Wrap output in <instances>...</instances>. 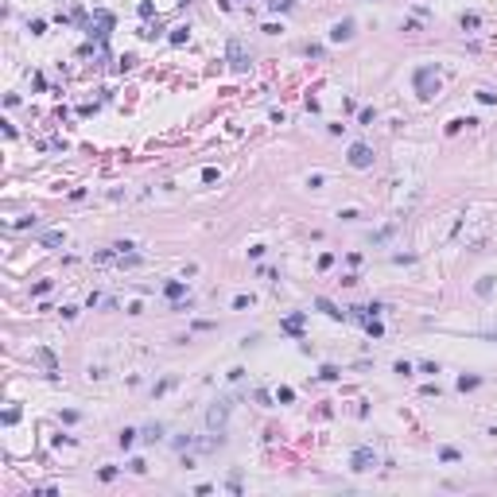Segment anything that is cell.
Returning <instances> with one entry per match:
<instances>
[{
	"label": "cell",
	"mask_w": 497,
	"mask_h": 497,
	"mask_svg": "<svg viewBox=\"0 0 497 497\" xmlns=\"http://www.w3.org/2000/svg\"><path fill=\"white\" fill-rule=\"evenodd\" d=\"M416 94H420V97H435V94H439L435 66H420V70H416Z\"/></svg>",
	"instance_id": "obj_1"
},
{
	"label": "cell",
	"mask_w": 497,
	"mask_h": 497,
	"mask_svg": "<svg viewBox=\"0 0 497 497\" xmlns=\"http://www.w3.org/2000/svg\"><path fill=\"white\" fill-rule=\"evenodd\" d=\"M225 416H229V400H218V404L206 412V427L221 435V427H225Z\"/></svg>",
	"instance_id": "obj_2"
},
{
	"label": "cell",
	"mask_w": 497,
	"mask_h": 497,
	"mask_svg": "<svg viewBox=\"0 0 497 497\" xmlns=\"http://www.w3.org/2000/svg\"><path fill=\"white\" fill-rule=\"evenodd\" d=\"M225 55H229V66H233V70H249V55H245V47H241V39H229V47H225Z\"/></svg>",
	"instance_id": "obj_3"
},
{
	"label": "cell",
	"mask_w": 497,
	"mask_h": 497,
	"mask_svg": "<svg viewBox=\"0 0 497 497\" xmlns=\"http://www.w3.org/2000/svg\"><path fill=\"white\" fill-rule=\"evenodd\" d=\"M350 466H354V470H373V466H377V454H373L369 447H357L354 458H350Z\"/></svg>",
	"instance_id": "obj_4"
},
{
	"label": "cell",
	"mask_w": 497,
	"mask_h": 497,
	"mask_svg": "<svg viewBox=\"0 0 497 497\" xmlns=\"http://www.w3.org/2000/svg\"><path fill=\"white\" fill-rule=\"evenodd\" d=\"M350 164L354 167H373V148L369 144H354L350 148Z\"/></svg>",
	"instance_id": "obj_5"
},
{
	"label": "cell",
	"mask_w": 497,
	"mask_h": 497,
	"mask_svg": "<svg viewBox=\"0 0 497 497\" xmlns=\"http://www.w3.org/2000/svg\"><path fill=\"white\" fill-rule=\"evenodd\" d=\"M331 39H334V43L354 39V20H338V24H334V31H331Z\"/></svg>",
	"instance_id": "obj_6"
},
{
	"label": "cell",
	"mask_w": 497,
	"mask_h": 497,
	"mask_svg": "<svg viewBox=\"0 0 497 497\" xmlns=\"http://www.w3.org/2000/svg\"><path fill=\"white\" fill-rule=\"evenodd\" d=\"M315 307H319L323 315H331V319H342V315H346V311H338V307H334L331 299H315Z\"/></svg>",
	"instance_id": "obj_7"
},
{
	"label": "cell",
	"mask_w": 497,
	"mask_h": 497,
	"mask_svg": "<svg viewBox=\"0 0 497 497\" xmlns=\"http://www.w3.org/2000/svg\"><path fill=\"white\" fill-rule=\"evenodd\" d=\"M280 327H284L287 334H299V331H303V315H291V319H284Z\"/></svg>",
	"instance_id": "obj_8"
},
{
	"label": "cell",
	"mask_w": 497,
	"mask_h": 497,
	"mask_svg": "<svg viewBox=\"0 0 497 497\" xmlns=\"http://www.w3.org/2000/svg\"><path fill=\"white\" fill-rule=\"evenodd\" d=\"M39 361L47 365V373H58V361H55V354H51V350H39Z\"/></svg>",
	"instance_id": "obj_9"
},
{
	"label": "cell",
	"mask_w": 497,
	"mask_h": 497,
	"mask_svg": "<svg viewBox=\"0 0 497 497\" xmlns=\"http://www.w3.org/2000/svg\"><path fill=\"white\" fill-rule=\"evenodd\" d=\"M494 291V276H482L478 280V295H490Z\"/></svg>",
	"instance_id": "obj_10"
},
{
	"label": "cell",
	"mask_w": 497,
	"mask_h": 497,
	"mask_svg": "<svg viewBox=\"0 0 497 497\" xmlns=\"http://www.w3.org/2000/svg\"><path fill=\"white\" fill-rule=\"evenodd\" d=\"M365 331L373 334V338H381V323H377V319H373V315H365Z\"/></svg>",
	"instance_id": "obj_11"
},
{
	"label": "cell",
	"mask_w": 497,
	"mask_h": 497,
	"mask_svg": "<svg viewBox=\"0 0 497 497\" xmlns=\"http://www.w3.org/2000/svg\"><path fill=\"white\" fill-rule=\"evenodd\" d=\"M478 101H482V105H497V94L494 90H478Z\"/></svg>",
	"instance_id": "obj_12"
},
{
	"label": "cell",
	"mask_w": 497,
	"mask_h": 497,
	"mask_svg": "<svg viewBox=\"0 0 497 497\" xmlns=\"http://www.w3.org/2000/svg\"><path fill=\"white\" fill-rule=\"evenodd\" d=\"M439 458H443V462H458V450H454V447H443Z\"/></svg>",
	"instance_id": "obj_13"
},
{
	"label": "cell",
	"mask_w": 497,
	"mask_h": 497,
	"mask_svg": "<svg viewBox=\"0 0 497 497\" xmlns=\"http://www.w3.org/2000/svg\"><path fill=\"white\" fill-rule=\"evenodd\" d=\"M132 443H136V431H128V427H124V431H120V447H124V450H128V447H132Z\"/></svg>",
	"instance_id": "obj_14"
},
{
	"label": "cell",
	"mask_w": 497,
	"mask_h": 497,
	"mask_svg": "<svg viewBox=\"0 0 497 497\" xmlns=\"http://www.w3.org/2000/svg\"><path fill=\"white\" fill-rule=\"evenodd\" d=\"M167 295H171V299H179V295H183V284H179V280H171V284H167Z\"/></svg>",
	"instance_id": "obj_15"
},
{
	"label": "cell",
	"mask_w": 497,
	"mask_h": 497,
	"mask_svg": "<svg viewBox=\"0 0 497 497\" xmlns=\"http://www.w3.org/2000/svg\"><path fill=\"white\" fill-rule=\"evenodd\" d=\"M458 388L466 392V388H478V377H458Z\"/></svg>",
	"instance_id": "obj_16"
},
{
	"label": "cell",
	"mask_w": 497,
	"mask_h": 497,
	"mask_svg": "<svg viewBox=\"0 0 497 497\" xmlns=\"http://www.w3.org/2000/svg\"><path fill=\"white\" fill-rule=\"evenodd\" d=\"M478 24H482V20H478L474 12H466V16H462V27H478Z\"/></svg>",
	"instance_id": "obj_17"
},
{
	"label": "cell",
	"mask_w": 497,
	"mask_h": 497,
	"mask_svg": "<svg viewBox=\"0 0 497 497\" xmlns=\"http://www.w3.org/2000/svg\"><path fill=\"white\" fill-rule=\"evenodd\" d=\"M171 43H187V27H175L171 31Z\"/></svg>",
	"instance_id": "obj_18"
},
{
	"label": "cell",
	"mask_w": 497,
	"mask_h": 497,
	"mask_svg": "<svg viewBox=\"0 0 497 497\" xmlns=\"http://www.w3.org/2000/svg\"><path fill=\"white\" fill-rule=\"evenodd\" d=\"M160 435H164V427H160V424H152V427L144 431V439H160Z\"/></svg>",
	"instance_id": "obj_19"
},
{
	"label": "cell",
	"mask_w": 497,
	"mask_h": 497,
	"mask_svg": "<svg viewBox=\"0 0 497 497\" xmlns=\"http://www.w3.org/2000/svg\"><path fill=\"white\" fill-rule=\"evenodd\" d=\"M43 245H62V233H43Z\"/></svg>",
	"instance_id": "obj_20"
},
{
	"label": "cell",
	"mask_w": 497,
	"mask_h": 497,
	"mask_svg": "<svg viewBox=\"0 0 497 497\" xmlns=\"http://www.w3.org/2000/svg\"><path fill=\"white\" fill-rule=\"evenodd\" d=\"M268 4H272L276 12H287V8H291V0H268Z\"/></svg>",
	"instance_id": "obj_21"
}]
</instances>
